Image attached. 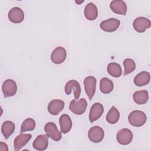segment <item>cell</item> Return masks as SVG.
Here are the masks:
<instances>
[{
  "instance_id": "ac0fdd59",
  "label": "cell",
  "mask_w": 151,
  "mask_h": 151,
  "mask_svg": "<svg viewBox=\"0 0 151 151\" xmlns=\"http://www.w3.org/2000/svg\"><path fill=\"white\" fill-rule=\"evenodd\" d=\"M84 14L87 19L95 20L98 17V9L96 5L93 2L88 3L84 8Z\"/></svg>"
},
{
  "instance_id": "d6986e66",
  "label": "cell",
  "mask_w": 151,
  "mask_h": 151,
  "mask_svg": "<svg viewBox=\"0 0 151 151\" xmlns=\"http://www.w3.org/2000/svg\"><path fill=\"white\" fill-rule=\"evenodd\" d=\"M59 123L60 126L61 132L64 134L69 132L72 127L71 119L70 117L67 114H64L60 117Z\"/></svg>"
},
{
  "instance_id": "44dd1931",
  "label": "cell",
  "mask_w": 151,
  "mask_h": 151,
  "mask_svg": "<svg viewBox=\"0 0 151 151\" xmlns=\"http://www.w3.org/2000/svg\"><path fill=\"white\" fill-rule=\"evenodd\" d=\"M133 99L134 101L137 104H144L149 100V93L146 90L136 91L133 93Z\"/></svg>"
},
{
  "instance_id": "9a60e30c",
  "label": "cell",
  "mask_w": 151,
  "mask_h": 151,
  "mask_svg": "<svg viewBox=\"0 0 151 151\" xmlns=\"http://www.w3.org/2000/svg\"><path fill=\"white\" fill-rule=\"evenodd\" d=\"M110 7L111 11L117 14L122 15H125L126 14L127 5L123 1H112L110 2Z\"/></svg>"
},
{
  "instance_id": "30bf717a",
  "label": "cell",
  "mask_w": 151,
  "mask_h": 151,
  "mask_svg": "<svg viewBox=\"0 0 151 151\" xmlns=\"http://www.w3.org/2000/svg\"><path fill=\"white\" fill-rule=\"evenodd\" d=\"M64 91L67 95H70L73 91L74 99H78L81 93L80 85L79 83L76 80H69L65 85Z\"/></svg>"
},
{
  "instance_id": "9c48e42d",
  "label": "cell",
  "mask_w": 151,
  "mask_h": 151,
  "mask_svg": "<svg viewBox=\"0 0 151 151\" xmlns=\"http://www.w3.org/2000/svg\"><path fill=\"white\" fill-rule=\"evenodd\" d=\"M150 21L148 18L143 17L136 18L133 22V27L134 30L140 33L144 32L146 29L150 27Z\"/></svg>"
},
{
  "instance_id": "d4e9b609",
  "label": "cell",
  "mask_w": 151,
  "mask_h": 151,
  "mask_svg": "<svg viewBox=\"0 0 151 151\" xmlns=\"http://www.w3.org/2000/svg\"><path fill=\"white\" fill-rule=\"evenodd\" d=\"M119 117V111L114 106H113L109 110L106 115V120L110 124H115L118 122Z\"/></svg>"
},
{
  "instance_id": "6da1fadb",
  "label": "cell",
  "mask_w": 151,
  "mask_h": 151,
  "mask_svg": "<svg viewBox=\"0 0 151 151\" xmlns=\"http://www.w3.org/2000/svg\"><path fill=\"white\" fill-rule=\"evenodd\" d=\"M129 123L134 127H140L145 124L147 117L143 111L140 110H134L130 113L128 116Z\"/></svg>"
},
{
  "instance_id": "8fae6325",
  "label": "cell",
  "mask_w": 151,
  "mask_h": 151,
  "mask_svg": "<svg viewBox=\"0 0 151 151\" xmlns=\"http://www.w3.org/2000/svg\"><path fill=\"white\" fill-rule=\"evenodd\" d=\"M8 17L11 22L14 24H19L24 21V12L21 8L15 6L9 11Z\"/></svg>"
},
{
  "instance_id": "4fadbf2b",
  "label": "cell",
  "mask_w": 151,
  "mask_h": 151,
  "mask_svg": "<svg viewBox=\"0 0 151 151\" xmlns=\"http://www.w3.org/2000/svg\"><path fill=\"white\" fill-rule=\"evenodd\" d=\"M32 135L29 133H21L18 135L14 141V148L15 151L21 149L31 139Z\"/></svg>"
},
{
  "instance_id": "484cf974",
  "label": "cell",
  "mask_w": 151,
  "mask_h": 151,
  "mask_svg": "<svg viewBox=\"0 0 151 151\" xmlns=\"http://www.w3.org/2000/svg\"><path fill=\"white\" fill-rule=\"evenodd\" d=\"M35 122L32 118H27L24 120L21 126V133L32 131L35 127Z\"/></svg>"
},
{
  "instance_id": "ba28073f",
  "label": "cell",
  "mask_w": 151,
  "mask_h": 151,
  "mask_svg": "<svg viewBox=\"0 0 151 151\" xmlns=\"http://www.w3.org/2000/svg\"><path fill=\"white\" fill-rule=\"evenodd\" d=\"M120 24V20L116 18H111L101 22L100 27L103 31L105 32H111L116 31L119 27Z\"/></svg>"
},
{
  "instance_id": "e0dca14e",
  "label": "cell",
  "mask_w": 151,
  "mask_h": 151,
  "mask_svg": "<svg viewBox=\"0 0 151 151\" xmlns=\"http://www.w3.org/2000/svg\"><path fill=\"white\" fill-rule=\"evenodd\" d=\"M64 107V102L59 99L51 100L48 105V112L54 116H56L61 111Z\"/></svg>"
},
{
  "instance_id": "cb8c5ba5",
  "label": "cell",
  "mask_w": 151,
  "mask_h": 151,
  "mask_svg": "<svg viewBox=\"0 0 151 151\" xmlns=\"http://www.w3.org/2000/svg\"><path fill=\"white\" fill-rule=\"evenodd\" d=\"M108 73L113 77H119L122 76V70L120 65L116 63H110L107 67Z\"/></svg>"
},
{
  "instance_id": "52a82bcc",
  "label": "cell",
  "mask_w": 151,
  "mask_h": 151,
  "mask_svg": "<svg viewBox=\"0 0 151 151\" xmlns=\"http://www.w3.org/2000/svg\"><path fill=\"white\" fill-rule=\"evenodd\" d=\"M104 136V132L103 129L98 126H94L91 127L88 132V137L89 140L95 143L102 141Z\"/></svg>"
},
{
  "instance_id": "7402d4cb",
  "label": "cell",
  "mask_w": 151,
  "mask_h": 151,
  "mask_svg": "<svg viewBox=\"0 0 151 151\" xmlns=\"http://www.w3.org/2000/svg\"><path fill=\"white\" fill-rule=\"evenodd\" d=\"M113 81L107 77H103L100 81V90L103 94H109L113 90Z\"/></svg>"
},
{
  "instance_id": "5bb4252c",
  "label": "cell",
  "mask_w": 151,
  "mask_h": 151,
  "mask_svg": "<svg viewBox=\"0 0 151 151\" xmlns=\"http://www.w3.org/2000/svg\"><path fill=\"white\" fill-rule=\"evenodd\" d=\"M104 108L103 105L100 103L93 104L90 109L89 113V120L91 123H93L98 120L103 114Z\"/></svg>"
},
{
  "instance_id": "4316f807",
  "label": "cell",
  "mask_w": 151,
  "mask_h": 151,
  "mask_svg": "<svg viewBox=\"0 0 151 151\" xmlns=\"http://www.w3.org/2000/svg\"><path fill=\"white\" fill-rule=\"evenodd\" d=\"M123 65L124 67L123 76H126L132 73L136 68V64L133 60L130 58H126L123 61Z\"/></svg>"
},
{
  "instance_id": "8992f818",
  "label": "cell",
  "mask_w": 151,
  "mask_h": 151,
  "mask_svg": "<svg viewBox=\"0 0 151 151\" xmlns=\"http://www.w3.org/2000/svg\"><path fill=\"white\" fill-rule=\"evenodd\" d=\"M96 82V78L93 76H88L84 80L83 84L85 91L90 100L92 99L95 94Z\"/></svg>"
},
{
  "instance_id": "7a4b0ae2",
  "label": "cell",
  "mask_w": 151,
  "mask_h": 151,
  "mask_svg": "<svg viewBox=\"0 0 151 151\" xmlns=\"http://www.w3.org/2000/svg\"><path fill=\"white\" fill-rule=\"evenodd\" d=\"M87 107V102L84 98L80 99H74L69 104V109L74 114L77 115L83 114Z\"/></svg>"
},
{
  "instance_id": "277c9868",
  "label": "cell",
  "mask_w": 151,
  "mask_h": 151,
  "mask_svg": "<svg viewBox=\"0 0 151 151\" xmlns=\"http://www.w3.org/2000/svg\"><path fill=\"white\" fill-rule=\"evenodd\" d=\"M116 139L119 144L122 145H127L132 141L133 133L129 129H122L117 132Z\"/></svg>"
},
{
  "instance_id": "603a6c76",
  "label": "cell",
  "mask_w": 151,
  "mask_h": 151,
  "mask_svg": "<svg viewBox=\"0 0 151 151\" xmlns=\"http://www.w3.org/2000/svg\"><path fill=\"white\" fill-rule=\"evenodd\" d=\"M15 129V124L9 120L4 122L1 126V132L5 139H8L14 132Z\"/></svg>"
},
{
  "instance_id": "5b68a950",
  "label": "cell",
  "mask_w": 151,
  "mask_h": 151,
  "mask_svg": "<svg viewBox=\"0 0 151 151\" xmlns=\"http://www.w3.org/2000/svg\"><path fill=\"white\" fill-rule=\"evenodd\" d=\"M2 90L4 97L14 96L17 91V85L14 80L7 79L2 84Z\"/></svg>"
},
{
  "instance_id": "2e32d148",
  "label": "cell",
  "mask_w": 151,
  "mask_h": 151,
  "mask_svg": "<svg viewBox=\"0 0 151 151\" xmlns=\"http://www.w3.org/2000/svg\"><path fill=\"white\" fill-rule=\"evenodd\" d=\"M48 146V137L47 134L38 135L32 143V147L37 150H45Z\"/></svg>"
},
{
  "instance_id": "7c38bea8",
  "label": "cell",
  "mask_w": 151,
  "mask_h": 151,
  "mask_svg": "<svg viewBox=\"0 0 151 151\" xmlns=\"http://www.w3.org/2000/svg\"><path fill=\"white\" fill-rule=\"evenodd\" d=\"M67 57V52L63 47H57L51 54V60L52 63L56 64L63 63Z\"/></svg>"
},
{
  "instance_id": "ffe728a7",
  "label": "cell",
  "mask_w": 151,
  "mask_h": 151,
  "mask_svg": "<svg viewBox=\"0 0 151 151\" xmlns=\"http://www.w3.org/2000/svg\"><path fill=\"white\" fill-rule=\"evenodd\" d=\"M150 73L144 71L139 73L134 77L133 82L136 86L141 87L147 84L150 81Z\"/></svg>"
},
{
  "instance_id": "3957f363",
  "label": "cell",
  "mask_w": 151,
  "mask_h": 151,
  "mask_svg": "<svg viewBox=\"0 0 151 151\" xmlns=\"http://www.w3.org/2000/svg\"><path fill=\"white\" fill-rule=\"evenodd\" d=\"M44 131L48 137L54 141H59L62 138L61 133L53 122H48L44 126Z\"/></svg>"
},
{
  "instance_id": "83f0119b",
  "label": "cell",
  "mask_w": 151,
  "mask_h": 151,
  "mask_svg": "<svg viewBox=\"0 0 151 151\" xmlns=\"http://www.w3.org/2000/svg\"><path fill=\"white\" fill-rule=\"evenodd\" d=\"M0 150L1 151H8V147L7 145L5 143L2 142H0Z\"/></svg>"
}]
</instances>
